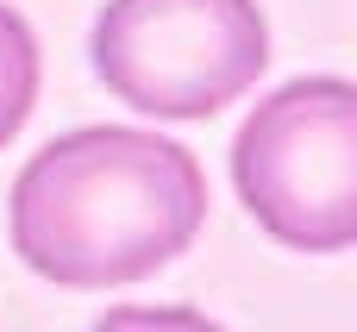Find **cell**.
<instances>
[{
  "label": "cell",
  "mask_w": 357,
  "mask_h": 332,
  "mask_svg": "<svg viewBox=\"0 0 357 332\" xmlns=\"http://www.w3.org/2000/svg\"><path fill=\"white\" fill-rule=\"evenodd\" d=\"M13 251L56 289H126L176 264L207 220L195 151L138 126L50 138L13 182Z\"/></svg>",
  "instance_id": "cell-1"
},
{
  "label": "cell",
  "mask_w": 357,
  "mask_h": 332,
  "mask_svg": "<svg viewBox=\"0 0 357 332\" xmlns=\"http://www.w3.org/2000/svg\"><path fill=\"white\" fill-rule=\"evenodd\" d=\"M31 100H38V38L0 0V144L19 138V126L31 119Z\"/></svg>",
  "instance_id": "cell-4"
},
{
  "label": "cell",
  "mask_w": 357,
  "mask_h": 332,
  "mask_svg": "<svg viewBox=\"0 0 357 332\" xmlns=\"http://www.w3.org/2000/svg\"><path fill=\"white\" fill-rule=\"evenodd\" d=\"M94 75L151 119H207L270 69L257 0H107L94 19Z\"/></svg>",
  "instance_id": "cell-3"
},
{
  "label": "cell",
  "mask_w": 357,
  "mask_h": 332,
  "mask_svg": "<svg viewBox=\"0 0 357 332\" xmlns=\"http://www.w3.org/2000/svg\"><path fill=\"white\" fill-rule=\"evenodd\" d=\"M232 182L276 245L345 251L357 239V88L307 75L257 100L232 138Z\"/></svg>",
  "instance_id": "cell-2"
},
{
  "label": "cell",
  "mask_w": 357,
  "mask_h": 332,
  "mask_svg": "<svg viewBox=\"0 0 357 332\" xmlns=\"http://www.w3.org/2000/svg\"><path fill=\"white\" fill-rule=\"evenodd\" d=\"M88 332H226V326H213L195 308H113Z\"/></svg>",
  "instance_id": "cell-5"
}]
</instances>
